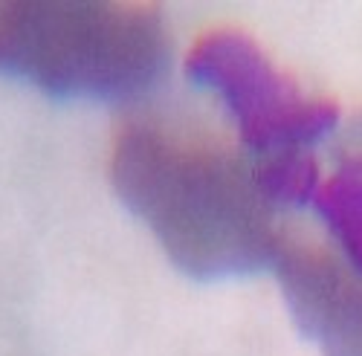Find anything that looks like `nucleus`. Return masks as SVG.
<instances>
[{
    "instance_id": "f257e3e1",
    "label": "nucleus",
    "mask_w": 362,
    "mask_h": 356,
    "mask_svg": "<svg viewBox=\"0 0 362 356\" xmlns=\"http://www.w3.org/2000/svg\"><path fill=\"white\" fill-rule=\"evenodd\" d=\"M110 180L186 275L223 281L273 263L281 235L244 160L151 122L119 131Z\"/></svg>"
},
{
    "instance_id": "f03ea898",
    "label": "nucleus",
    "mask_w": 362,
    "mask_h": 356,
    "mask_svg": "<svg viewBox=\"0 0 362 356\" xmlns=\"http://www.w3.org/2000/svg\"><path fill=\"white\" fill-rule=\"evenodd\" d=\"M168 61L154 6L105 0H0V73L55 99H128Z\"/></svg>"
},
{
    "instance_id": "7ed1b4c3",
    "label": "nucleus",
    "mask_w": 362,
    "mask_h": 356,
    "mask_svg": "<svg viewBox=\"0 0 362 356\" xmlns=\"http://www.w3.org/2000/svg\"><path fill=\"white\" fill-rule=\"evenodd\" d=\"M186 73L223 102L244 145L261 160L308 151L339 122L334 102L308 96L240 32L203 35L186 58Z\"/></svg>"
},
{
    "instance_id": "20e7f679",
    "label": "nucleus",
    "mask_w": 362,
    "mask_h": 356,
    "mask_svg": "<svg viewBox=\"0 0 362 356\" xmlns=\"http://www.w3.org/2000/svg\"><path fill=\"white\" fill-rule=\"evenodd\" d=\"M273 266L293 321L322 356H362V273L284 235Z\"/></svg>"
},
{
    "instance_id": "39448f33",
    "label": "nucleus",
    "mask_w": 362,
    "mask_h": 356,
    "mask_svg": "<svg viewBox=\"0 0 362 356\" xmlns=\"http://www.w3.org/2000/svg\"><path fill=\"white\" fill-rule=\"evenodd\" d=\"M316 212L342 247L348 266L362 273V157L348 160L313 197Z\"/></svg>"
},
{
    "instance_id": "423d86ee",
    "label": "nucleus",
    "mask_w": 362,
    "mask_h": 356,
    "mask_svg": "<svg viewBox=\"0 0 362 356\" xmlns=\"http://www.w3.org/2000/svg\"><path fill=\"white\" fill-rule=\"evenodd\" d=\"M252 171H255V183L269 206L313 200L322 186L316 162L308 151L267 157V160L255 162Z\"/></svg>"
}]
</instances>
